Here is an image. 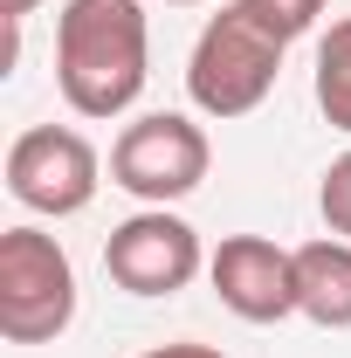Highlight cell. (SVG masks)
I'll return each mask as SVG.
<instances>
[{
    "label": "cell",
    "instance_id": "cell-7",
    "mask_svg": "<svg viewBox=\"0 0 351 358\" xmlns=\"http://www.w3.org/2000/svg\"><path fill=\"white\" fill-rule=\"evenodd\" d=\"M207 282L241 324L296 317V248H275L268 234H227L207 255Z\"/></svg>",
    "mask_w": 351,
    "mask_h": 358
},
{
    "label": "cell",
    "instance_id": "cell-9",
    "mask_svg": "<svg viewBox=\"0 0 351 358\" xmlns=\"http://www.w3.org/2000/svg\"><path fill=\"white\" fill-rule=\"evenodd\" d=\"M317 110H324L331 131L351 138V14L331 21L324 42H317Z\"/></svg>",
    "mask_w": 351,
    "mask_h": 358
},
{
    "label": "cell",
    "instance_id": "cell-3",
    "mask_svg": "<svg viewBox=\"0 0 351 358\" xmlns=\"http://www.w3.org/2000/svg\"><path fill=\"white\" fill-rule=\"evenodd\" d=\"M76 324V268L42 227L0 234V331L14 345H55Z\"/></svg>",
    "mask_w": 351,
    "mask_h": 358
},
{
    "label": "cell",
    "instance_id": "cell-11",
    "mask_svg": "<svg viewBox=\"0 0 351 358\" xmlns=\"http://www.w3.org/2000/svg\"><path fill=\"white\" fill-rule=\"evenodd\" d=\"M317 214H324V234H345L351 241V152H338L324 179H317Z\"/></svg>",
    "mask_w": 351,
    "mask_h": 358
},
{
    "label": "cell",
    "instance_id": "cell-10",
    "mask_svg": "<svg viewBox=\"0 0 351 358\" xmlns=\"http://www.w3.org/2000/svg\"><path fill=\"white\" fill-rule=\"evenodd\" d=\"M255 21H262L268 35H282V42H296V35H310L317 21H324V7L331 0H241Z\"/></svg>",
    "mask_w": 351,
    "mask_h": 358
},
{
    "label": "cell",
    "instance_id": "cell-2",
    "mask_svg": "<svg viewBox=\"0 0 351 358\" xmlns=\"http://www.w3.org/2000/svg\"><path fill=\"white\" fill-rule=\"evenodd\" d=\"M282 35H268L262 21L234 0V7H220L214 21L200 28V42L186 55V96H193V110L200 117H248V110H262L275 76H282Z\"/></svg>",
    "mask_w": 351,
    "mask_h": 358
},
{
    "label": "cell",
    "instance_id": "cell-6",
    "mask_svg": "<svg viewBox=\"0 0 351 358\" xmlns=\"http://www.w3.org/2000/svg\"><path fill=\"white\" fill-rule=\"evenodd\" d=\"M103 268H110V282H117L124 296H179V289L207 268V248H200L193 221H179L166 207H138L131 221L110 227Z\"/></svg>",
    "mask_w": 351,
    "mask_h": 358
},
{
    "label": "cell",
    "instance_id": "cell-8",
    "mask_svg": "<svg viewBox=\"0 0 351 358\" xmlns=\"http://www.w3.org/2000/svg\"><path fill=\"white\" fill-rule=\"evenodd\" d=\"M296 317L317 331H351V241L317 234L296 248Z\"/></svg>",
    "mask_w": 351,
    "mask_h": 358
},
{
    "label": "cell",
    "instance_id": "cell-1",
    "mask_svg": "<svg viewBox=\"0 0 351 358\" xmlns=\"http://www.w3.org/2000/svg\"><path fill=\"white\" fill-rule=\"evenodd\" d=\"M152 35L138 0H62L55 14V90L76 117H124L145 90Z\"/></svg>",
    "mask_w": 351,
    "mask_h": 358
},
{
    "label": "cell",
    "instance_id": "cell-14",
    "mask_svg": "<svg viewBox=\"0 0 351 358\" xmlns=\"http://www.w3.org/2000/svg\"><path fill=\"white\" fill-rule=\"evenodd\" d=\"M166 7H207V0H166Z\"/></svg>",
    "mask_w": 351,
    "mask_h": 358
},
{
    "label": "cell",
    "instance_id": "cell-4",
    "mask_svg": "<svg viewBox=\"0 0 351 358\" xmlns=\"http://www.w3.org/2000/svg\"><path fill=\"white\" fill-rule=\"evenodd\" d=\"M214 166V145L193 117L179 110H152V117H131L117 145H110V186H124L145 207H173L186 200Z\"/></svg>",
    "mask_w": 351,
    "mask_h": 358
},
{
    "label": "cell",
    "instance_id": "cell-12",
    "mask_svg": "<svg viewBox=\"0 0 351 358\" xmlns=\"http://www.w3.org/2000/svg\"><path fill=\"white\" fill-rule=\"evenodd\" d=\"M138 358H227L220 345H193V338H179V345H152V352H138Z\"/></svg>",
    "mask_w": 351,
    "mask_h": 358
},
{
    "label": "cell",
    "instance_id": "cell-5",
    "mask_svg": "<svg viewBox=\"0 0 351 358\" xmlns=\"http://www.w3.org/2000/svg\"><path fill=\"white\" fill-rule=\"evenodd\" d=\"M96 186H103V159L69 124H28V131L7 145V193L28 214L69 221V214H83L89 200H96Z\"/></svg>",
    "mask_w": 351,
    "mask_h": 358
},
{
    "label": "cell",
    "instance_id": "cell-13",
    "mask_svg": "<svg viewBox=\"0 0 351 358\" xmlns=\"http://www.w3.org/2000/svg\"><path fill=\"white\" fill-rule=\"evenodd\" d=\"M35 7H42V0H0V21H14V28H21Z\"/></svg>",
    "mask_w": 351,
    "mask_h": 358
}]
</instances>
